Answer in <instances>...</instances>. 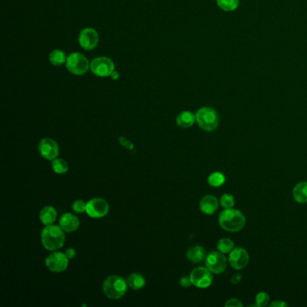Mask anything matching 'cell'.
I'll return each instance as SVG.
<instances>
[{
    "label": "cell",
    "mask_w": 307,
    "mask_h": 307,
    "mask_svg": "<svg viewBox=\"0 0 307 307\" xmlns=\"http://www.w3.org/2000/svg\"><path fill=\"white\" fill-rule=\"evenodd\" d=\"M269 303V295L266 292H260L256 295V303L259 307L266 306Z\"/></svg>",
    "instance_id": "cell-27"
},
{
    "label": "cell",
    "mask_w": 307,
    "mask_h": 307,
    "mask_svg": "<svg viewBox=\"0 0 307 307\" xmlns=\"http://www.w3.org/2000/svg\"><path fill=\"white\" fill-rule=\"evenodd\" d=\"M205 249L199 245H196L189 248L187 252V258L194 263H199L205 259Z\"/></svg>",
    "instance_id": "cell-18"
},
{
    "label": "cell",
    "mask_w": 307,
    "mask_h": 307,
    "mask_svg": "<svg viewBox=\"0 0 307 307\" xmlns=\"http://www.w3.org/2000/svg\"><path fill=\"white\" fill-rule=\"evenodd\" d=\"M69 261L70 259L65 254V252L63 253L55 251L48 255L45 260V265L50 271L53 273H62L67 269Z\"/></svg>",
    "instance_id": "cell-7"
},
{
    "label": "cell",
    "mask_w": 307,
    "mask_h": 307,
    "mask_svg": "<svg viewBox=\"0 0 307 307\" xmlns=\"http://www.w3.org/2000/svg\"><path fill=\"white\" fill-rule=\"evenodd\" d=\"M177 125L181 128H189L196 122V114L190 111H183L177 115Z\"/></svg>",
    "instance_id": "cell-17"
},
{
    "label": "cell",
    "mask_w": 307,
    "mask_h": 307,
    "mask_svg": "<svg viewBox=\"0 0 307 307\" xmlns=\"http://www.w3.org/2000/svg\"><path fill=\"white\" fill-rule=\"evenodd\" d=\"M240 279H241L240 275H238V274H236V275H234L233 278H232V283L234 284L239 283V281H240Z\"/></svg>",
    "instance_id": "cell-35"
},
{
    "label": "cell",
    "mask_w": 307,
    "mask_h": 307,
    "mask_svg": "<svg viewBox=\"0 0 307 307\" xmlns=\"http://www.w3.org/2000/svg\"><path fill=\"white\" fill-rule=\"evenodd\" d=\"M270 306L273 307H284V306H288V303H285L284 301H281V300H278V301H274V302H272L270 303Z\"/></svg>",
    "instance_id": "cell-33"
},
{
    "label": "cell",
    "mask_w": 307,
    "mask_h": 307,
    "mask_svg": "<svg viewBox=\"0 0 307 307\" xmlns=\"http://www.w3.org/2000/svg\"><path fill=\"white\" fill-rule=\"evenodd\" d=\"M128 287L133 290H140L145 287L146 280L144 277L139 273H133L127 279Z\"/></svg>",
    "instance_id": "cell-20"
},
{
    "label": "cell",
    "mask_w": 307,
    "mask_h": 307,
    "mask_svg": "<svg viewBox=\"0 0 307 307\" xmlns=\"http://www.w3.org/2000/svg\"><path fill=\"white\" fill-rule=\"evenodd\" d=\"M59 225L65 232H75L79 229L80 222L77 216L73 213H66L59 218Z\"/></svg>",
    "instance_id": "cell-14"
},
{
    "label": "cell",
    "mask_w": 307,
    "mask_h": 307,
    "mask_svg": "<svg viewBox=\"0 0 307 307\" xmlns=\"http://www.w3.org/2000/svg\"><path fill=\"white\" fill-rule=\"evenodd\" d=\"M128 288L127 281L119 276L107 277L103 283V292L109 299L117 300L126 295Z\"/></svg>",
    "instance_id": "cell-3"
},
{
    "label": "cell",
    "mask_w": 307,
    "mask_h": 307,
    "mask_svg": "<svg viewBox=\"0 0 307 307\" xmlns=\"http://www.w3.org/2000/svg\"><path fill=\"white\" fill-rule=\"evenodd\" d=\"M196 122L201 129L206 132H212L218 127L219 115L212 107H202L196 113Z\"/></svg>",
    "instance_id": "cell-4"
},
{
    "label": "cell",
    "mask_w": 307,
    "mask_h": 307,
    "mask_svg": "<svg viewBox=\"0 0 307 307\" xmlns=\"http://www.w3.org/2000/svg\"><path fill=\"white\" fill-rule=\"evenodd\" d=\"M234 249V243L229 238H223L218 241L217 250L222 253H230Z\"/></svg>",
    "instance_id": "cell-24"
},
{
    "label": "cell",
    "mask_w": 307,
    "mask_h": 307,
    "mask_svg": "<svg viewBox=\"0 0 307 307\" xmlns=\"http://www.w3.org/2000/svg\"><path fill=\"white\" fill-rule=\"evenodd\" d=\"M220 204L224 208H232L235 205L234 197H232V195L225 194L221 197Z\"/></svg>",
    "instance_id": "cell-26"
},
{
    "label": "cell",
    "mask_w": 307,
    "mask_h": 307,
    "mask_svg": "<svg viewBox=\"0 0 307 307\" xmlns=\"http://www.w3.org/2000/svg\"><path fill=\"white\" fill-rule=\"evenodd\" d=\"M225 182V175L221 172H213L208 177V184L213 188H219Z\"/></svg>",
    "instance_id": "cell-25"
},
{
    "label": "cell",
    "mask_w": 307,
    "mask_h": 307,
    "mask_svg": "<svg viewBox=\"0 0 307 307\" xmlns=\"http://www.w3.org/2000/svg\"><path fill=\"white\" fill-rule=\"evenodd\" d=\"M225 305L226 307H241L243 304L237 298H231L225 303Z\"/></svg>",
    "instance_id": "cell-29"
},
{
    "label": "cell",
    "mask_w": 307,
    "mask_h": 307,
    "mask_svg": "<svg viewBox=\"0 0 307 307\" xmlns=\"http://www.w3.org/2000/svg\"><path fill=\"white\" fill-rule=\"evenodd\" d=\"M99 37L94 28H84L79 33V44L86 51H90L98 46Z\"/></svg>",
    "instance_id": "cell-11"
},
{
    "label": "cell",
    "mask_w": 307,
    "mask_h": 307,
    "mask_svg": "<svg viewBox=\"0 0 307 307\" xmlns=\"http://www.w3.org/2000/svg\"><path fill=\"white\" fill-rule=\"evenodd\" d=\"M293 197L297 203H307V182H300L293 189Z\"/></svg>",
    "instance_id": "cell-19"
},
{
    "label": "cell",
    "mask_w": 307,
    "mask_h": 307,
    "mask_svg": "<svg viewBox=\"0 0 307 307\" xmlns=\"http://www.w3.org/2000/svg\"><path fill=\"white\" fill-rule=\"evenodd\" d=\"M65 64L68 71L71 74L76 76L85 75L90 69V63L87 57L79 52L71 53L68 56L67 62Z\"/></svg>",
    "instance_id": "cell-5"
},
{
    "label": "cell",
    "mask_w": 307,
    "mask_h": 307,
    "mask_svg": "<svg viewBox=\"0 0 307 307\" xmlns=\"http://www.w3.org/2000/svg\"><path fill=\"white\" fill-rule=\"evenodd\" d=\"M189 277L193 286L198 288H209L213 283V273L206 267L194 268Z\"/></svg>",
    "instance_id": "cell-9"
},
{
    "label": "cell",
    "mask_w": 307,
    "mask_h": 307,
    "mask_svg": "<svg viewBox=\"0 0 307 307\" xmlns=\"http://www.w3.org/2000/svg\"><path fill=\"white\" fill-rule=\"evenodd\" d=\"M205 266L213 274H221L227 268V259L222 252H211L205 259Z\"/></svg>",
    "instance_id": "cell-10"
},
{
    "label": "cell",
    "mask_w": 307,
    "mask_h": 307,
    "mask_svg": "<svg viewBox=\"0 0 307 307\" xmlns=\"http://www.w3.org/2000/svg\"><path fill=\"white\" fill-rule=\"evenodd\" d=\"M68 56L59 49L53 50L49 55V60L53 66H62L67 62Z\"/></svg>",
    "instance_id": "cell-21"
},
{
    "label": "cell",
    "mask_w": 307,
    "mask_h": 307,
    "mask_svg": "<svg viewBox=\"0 0 307 307\" xmlns=\"http://www.w3.org/2000/svg\"><path fill=\"white\" fill-rule=\"evenodd\" d=\"M109 212V205L101 197H95L88 201L86 207V213L91 218H103Z\"/></svg>",
    "instance_id": "cell-8"
},
{
    "label": "cell",
    "mask_w": 307,
    "mask_h": 307,
    "mask_svg": "<svg viewBox=\"0 0 307 307\" xmlns=\"http://www.w3.org/2000/svg\"><path fill=\"white\" fill-rule=\"evenodd\" d=\"M65 254L67 255L68 258L70 260H72V259H74L76 257V251L73 248H69L65 251Z\"/></svg>",
    "instance_id": "cell-32"
},
{
    "label": "cell",
    "mask_w": 307,
    "mask_h": 307,
    "mask_svg": "<svg viewBox=\"0 0 307 307\" xmlns=\"http://www.w3.org/2000/svg\"><path fill=\"white\" fill-rule=\"evenodd\" d=\"M119 142H120V143H121L122 146L126 147L128 150H133V149H134V144H133L130 141L126 140L125 137H120V138H119Z\"/></svg>",
    "instance_id": "cell-31"
},
{
    "label": "cell",
    "mask_w": 307,
    "mask_h": 307,
    "mask_svg": "<svg viewBox=\"0 0 307 307\" xmlns=\"http://www.w3.org/2000/svg\"><path fill=\"white\" fill-rule=\"evenodd\" d=\"M245 223L244 214L237 209H225L219 216V225L227 232H239L243 229Z\"/></svg>",
    "instance_id": "cell-2"
},
{
    "label": "cell",
    "mask_w": 307,
    "mask_h": 307,
    "mask_svg": "<svg viewBox=\"0 0 307 307\" xmlns=\"http://www.w3.org/2000/svg\"><path fill=\"white\" fill-rule=\"evenodd\" d=\"M218 7L226 12H231L239 7V0H217Z\"/></svg>",
    "instance_id": "cell-23"
},
{
    "label": "cell",
    "mask_w": 307,
    "mask_h": 307,
    "mask_svg": "<svg viewBox=\"0 0 307 307\" xmlns=\"http://www.w3.org/2000/svg\"><path fill=\"white\" fill-rule=\"evenodd\" d=\"M86 207H87V203L81 199L76 200L72 204V209L77 213H86Z\"/></svg>",
    "instance_id": "cell-28"
},
{
    "label": "cell",
    "mask_w": 307,
    "mask_h": 307,
    "mask_svg": "<svg viewBox=\"0 0 307 307\" xmlns=\"http://www.w3.org/2000/svg\"><path fill=\"white\" fill-rule=\"evenodd\" d=\"M179 284L183 288H189L191 285H193L190 277H183L179 280Z\"/></svg>",
    "instance_id": "cell-30"
},
{
    "label": "cell",
    "mask_w": 307,
    "mask_h": 307,
    "mask_svg": "<svg viewBox=\"0 0 307 307\" xmlns=\"http://www.w3.org/2000/svg\"><path fill=\"white\" fill-rule=\"evenodd\" d=\"M119 77H120V75H119L118 71H114L110 76L111 79H113V80H117L119 79Z\"/></svg>",
    "instance_id": "cell-34"
},
{
    "label": "cell",
    "mask_w": 307,
    "mask_h": 307,
    "mask_svg": "<svg viewBox=\"0 0 307 307\" xmlns=\"http://www.w3.org/2000/svg\"><path fill=\"white\" fill-rule=\"evenodd\" d=\"M250 256L249 253L244 248L236 247L230 252L229 255V263L231 264L234 269H242L249 263Z\"/></svg>",
    "instance_id": "cell-13"
},
{
    "label": "cell",
    "mask_w": 307,
    "mask_h": 307,
    "mask_svg": "<svg viewBox=\"0 0 307 307\" xmlns=\"http://www.w3.org/2000/svg\"><path fill=\"white\" fill-rule=\"evenodd\" d=\"M199 207H200L202 213L207 214V216H211L216 213L219 207V201L217 197L211 196V195H207L201 199Z\"/></svg>",
    "instance_id": "cell-15"
},
{
    "label": "cell",
    "mask_w": 307,
    "mask_h": 307,
    "mask_svg": "<svg viewBox=\"0 0 307 307\" xmlns=\"http://www.w3.org/2000/svg\"><path fill=\"white\" fill-rule=\"evenodd\" d=\"M90 71L97 77L107 78L114 72V64L108 57H98L91 62Z\"/></svg>",
    "instance_id": "cell-6"
},
{
    "label": "cell",
    "mask_w": 307,
    "mask_h": 307,
    "mask_svg": "<svg viewBox=\"0 0 307 307\" xmlns=\"http://www.w3.org/2000/svg\"><path fill=\"white\" fill-rule=\"evenodd\" d=\"M38 150L41 156L48 161H53L59 154V144L51 138L42 139L38 145Z\"/></svg>",
    "instance_id": "cell-12"
},
{
    "label": "cell",
    "mask_w": 307,
    "mask_h": 307,
    "mask_svg": "<svg viewBox=\"0 0 307 307\" xmlns=\"http://www.w3.org/2000/svg\"><path fill=\"white\" fill-rule=\"evenodd\" d=\"M51 168L56 174L62 175V174L66 173L69 170V164L65 160L56 158L51 162Z\"/></svg>",
    "instance_id": "cell-22"
},
{
    "label": "cell",
    "mask_w": 307,
    "mask_h": 307,
    "mask_svg": "<svg viewBox=\"0 0 307 307\" xmlns=\"http://www.w3.org/2000/svg\"><path fill=\"white\" fill-rule=\"evenodd\" d=\"M65 240V232L59 225H47L41 233L42 244L50 252H55L63 248Z\"/></svg>",
    "instance_id": "cell-1"
},
{
    "label": "cell",
    "mask_w": 307,
    "mask_h": 307,
    "mask_svg": "<svg viewBox=\"0 0 307 307\" xmlns=\"http://www.w3.org/2000/svg\"><path fill=\"white\" fill-rule=\"evenodd\" d=\"M39 217L42 224L45 226L53 225L57 219V211L53 206L47 205L41 210Z\"/></svg>",
    "instance_id": "cell-16"
}]
</instances>
